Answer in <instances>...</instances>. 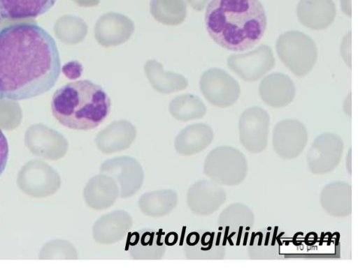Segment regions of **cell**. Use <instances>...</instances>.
<instances>
[{
  "label": "cell",
  "mask_w": 358,
  "mask_h": 270,
  "mask_svg": "<svg viewBox=\"0 0 358 270\" xmlns=\"http://www.w3.org/2000/svg\"><path fill=\"white\" fill-rule=\"evenodd\" d=\"M178 240V234L174 232L168 233L164 239V243L167 246L174 245Z\"/></svg>",
  "instance_id": "484cf974"
},
{
  "label": "cell",
  "mask_w": 358,
  "mask_h": 270,
  "mask_svg": "<svg viewBox=\"0 0 358 270\" xmlns=\"http://www.w3.org/2000/svg\"><path fill=\"white\" fill-rule=\"evenodd\" d=\"M162 229L144 228L129 233L125 245L131 257L136 260H157L163 257L166 247L162 241Z\"/></svg>",
  "instance_id": "4fadbf2b"
},
{
  "label": "cell",
  "mask_w": 358,
  "mask_h": 270,
  "mask_svg": "<svg viewBox=\"0 0 358 270\" xmlns=\"http://www.w3.org/2000/svg\"><path fill=\"white\" fill-rule=\"evenodd\" d=\"M57 0H0V15L3 18L21 20L34 18L45 14Z\"/></svg>",
  "instance_id": "d6986e66"
},
{
  "label": "cell",
  "mask_w": 358,
  "mask_h": 270,
  "mask_svg": "<svg viewBox=\"0 0 358 270\" xmlns=\"http://www.w3.org/2000/svg\"><path fill=\"white\" fill-rule=\"evenodd\" d=\"M115 180L110 175L100 174L90 179L84 189V197L88 206L95 210L110 207L119 195Z\"/></svg>",
  "instance_id": "2e32d148"
},
{
  "label": "cell",
  "mask_w": 358,
  "mask_h": 270,
  "mask_svg": "<svg viewBox=\"0 0 358 270\" xmlns=\"http://www.w3.org/2000/svg\"><path fill=\"white\" fill-rule=\"evenodd\" d=\"M101 172L113 177L120 186L122 197L135 194L143 181V171L139 163L133 158L122 156L108 160L102 163Z\"/></svg>",
  "instance_id": "30bf717a"
},
{
  "label": "cell",
  "mask_w": 358,
  "mask_h": 270,
  "mask_svg": "<svg viewBox=\"0 0 358 270\" xmlns=\"http://www.w3.org/2000/svg\"><path fill=\"white\" fill-rule=\"evenodd\" d=\"M1 15H0V22H1Z\"/></svg>",
  "instance_id": "f1b7e54d"
},
{
  "label": "cell",
  "mask_w": 358,
  "mask_h": 270,
  "mask_svg": "<svg viewBox=\"0 0 358 270\" xmlns=\"http://www.w3.org/2000/svg\"><path fill=\"white\" fill-rule=\"evenodd\" d=\"M214 233L205 232L193 246L185 245V253L189 259L212 258Z\"/></svg>",
  "instance_id": "603a6c76"
},
{
  "label": "cell",
  "mask_w": 358,
  "mask_h": 270,
  "mask_svg": "<svg viewBox=\"0 0 358 270\" xmlns=\"http://www.w3.org/2000/svg\"><path fill=\"white\" fill-rule=\"evenodd\" d=\"M82 70V65L78 61L68 62L62 68L64 74L70 79H75L80 77Z\"/></svg>",
  "instance_id": "d4e9b609"
},
{
  "label": "cell",
  "mask_w": 358,
  "mask_h": 270,
  "mask_svg": "<svg viewBox=\"0 0 358 270\" xmlns=\"http://www.w3.org/2000/svg\"><path fill=\"white\" fill-rule=\"evenodd\" d=\"M324 210L334 217H345L352 212V188L343 181H334L326 185L320 194Z\"/></svg>",
  "instance_id": "ac0fdd59"
},
{
  "label": "cell",
  "mask_w": 358,
  "mask_h": 270,
  "mask_svg": "<svg viewBox=\"0 0 358 270\" xmlns=\"http://www.w3.org/2000/svg\"><path fill=\"white\" fill-rule=\"evenodd\" d=\"M336 15L331 0H301L297 15L300 22L313 30H322L334 21Z\"/></svg>",
  "instance_id": "e0dca14e"
},
{
  "label": "cell",
  "mask_w": 358,
  "mask_h": 270,
  "mask_svg": "<svg viewBox=\"0 0 358 270\" xmlns=\"http://www.w3.org/2000/svg\"><path fill=\"white\" fill-rule=\"evenodd\" d=\"M270 117L259 107L245 110L240 117L239 139L243 146L252 153H260L267 145Z\"/></svg>",
  "instance_id": "52a82bcc"
},
{
  "label": "cell",
  "mask_w": 358,
  "mask_h": 270,
  "mask_svg": "<svg viewBox=\"0 0 358 270\" xmlns=\"http://www.w3.org/2000/svg\"><path fill=\"white\" fill-rule=\"evenodd\" d=\"M203 90L213 105L227 107L234 104L240 95V86L228 73L211 69L204 75Z\"/></svg>",
  "instance_id": "8fae6325"
},
{
  "label": "cell",
  "mask_w": 358,
  "mask_h": 270,
  "mask_svg": "<svg viewBox=\"0 0 358 270\" xmlns=\"http://www.w3.org/2000/svg\"><path fill=\"white\" fill-rule=\"evenodd\" d=\"M259 91L262 100L273 107L287 105L295 96L293 82L281 73H273L266 76L259 84Z\"/></svg>",
  "instance_id": "9a60e30c"
},
{
  "label": "cell",
  "mask_w": 358,
  "mask_h": 270,
  "mask_svg": "<svg viewBox=\"0 0 358 270\" xmlns=\"http://www.w3.org/2000/svg\"><path fill=\"white\" fill-rule=\"evenodd\" d=\"M199 234L196 232H192L188 234L186 239L187 246H193L198 241Z\"/></svg>",
  "instance_id": "4316f807"
},
{
  "label": "cell",
  "mask_w": 358,
  "mask_h": 270,
  "mask_svg": "<svg viewBox=\"0 0 358 270\" xmlns=\"http://www.w3.org/2000/svg\"><path fill=\"white\" fill-rule=\"evenodd\" d=\"M274 65L273 52L266 45H261L246 53L231 54L227 59L229 68L246 82L259 80Z\"/></svg>",
  "instance_id": "ba28073f"
},
{
  "label": "cell",
  "mask_w": 358,
  "mask_h": 270,
  "mask_svg": "<svg viewBox=\"0 0 358 270\" xmlns=\"http://www.w3.org/2000/svg\"><path fill=\"white\" fill-rule=\"evenodd\" d=\"M9 155L8 143L6 137L0 128V175L4 171Z\"/></svg>",
  "instance_id": "cb8c5ba5"
},
{
  "label": "cell",
  "mask_w": 358,
  "mask_h": 270,
  "mask_svg": "<svg viewBox=\"0 0 358 270\" xmlns=\"http://www.w3.org/2000/svg\"><path fill=\"white\" fill-rule=\"evenodd\" d=\"M192 132L185 138V142L175 144L177 152L183 156H191L202 151L212 142L213 133L203 124L192 127Z\"/></svg>",
  "instance_id": "44dd1931"
},
{
  "label": "cell",
  "mask_w": 358,
  "mask_h": 270,
  "mask_svg": "<svg viewBox=\"0 0 358 270\" xmlns=\"http://www.w3.org/2000/svg\"><path fill=\"white\" fill-rule=\"evenodd\" d=\"M226 194L220 184L211 180H200L188 190L187 204L199 216H208L225 202Z\"/></svg>",
  "instance_id": "7c38bea8"
},
{
  "label": "cell",
  "mask_w": 358,
  "mask_h": 270,
  "mask_svg": "<svg viewBox=\"0 0 358 270\" xmlns=\"http://www.w3.org/2000/svg\"><path fill=\"white\" fill-rule=\"evenodd\" d=\"M205 24L210 38L231 51L253 47L263 37L267 18L259 0H211Z\"/></svg>",
  "instance_id": "7a4b0ae2"
},
{
  "label": "cell",
  "mask_w": 358,
  "mask_h": 270,
  "mask_svg": "<svg viewBox=\"0 0 358 270\" xmlns=\"http://www.w3.org/2000/svg\"><path fill=\"white\" fill-rule=\"evenodd\" d=\"M307 141V129L297 120H282L273 130V147L281 158L293 159L298 157L303 152Z\"/></svg>",
  "instance_id": "9c48e42d"
},
{
  "label": "cell",
  "mask_w": 358,
  "mask_h": 270,
  "mask_svg": "<svg viewBox=\"0 0 358 270\" xmlns=\"http://www.w3.org/2000/svg\"><path fill=\"white\" fill-rule=\"evenodd\" d=\"M178 194L170 189L155 190L143 194L139 199L141 211L152 217L169 214L176 206Z\"/></svg>",
  "instance_id": "ffe728a7"
},
{
  "label": "cell",
  "mask_w": 358,
  "mask_h": 270,
  "mask_svg": "<svg viewBox=\"0 0 358 270\" xmlns=\"http://www.w3.org/2000/svg\"><path fill=\"white\" fill-rule=\"evenodd\" d=\"M203 170L208 177L220 185L236 186L247 176V160L237 149L221 146L208 154Z\"/></svg>",
  "instance_id": "5b68a950"
},
{
  "label": "cell",
  "mask_w": 358,
  "mask_h": 270,
  "mask_svg": "<svg viewBox=\"0 0 358 270\" xmlns=\"http://www.w3.org/2000/svg\"><path fill=\"white\" fill-rule=\"evenodd\" d=\"M279 58L296 76L308 74L317 59V50L311 38L299 31H288L276 40Z\"/></svg>",
  "instance_id": "277c9868"
},
{
  "label": "cell",
  "mask_w": 358,
  "mask_h": 270,
  "mask_svg": "<svg viewBox=\"0 0 358 270\" xmlns=\"http://www.w3.org/2000/svg\"><path fill=\"white\" fill-rule=\"evenodd\" d=\"M111 102L103 89L88 80L68 82L55 91L53 117L62 126L87 130L99 126L110 113Z\"/></svg>",
  "instance_id": "3957f363"
},
{
  "label": "cell",
  "mask_w": 358,
  "mask_h": 270,
  "mask_svg": "<svg viewBox=\"0 0 358 270\" xmlns=\"http://www.w3.org/2000/svg\"><path fill=\"white\" fill-rule=\"evenodd\" d=\"M255 216L251 209L242 204H233L222 211L218 220L222 227L227 229L247 230L253 225Z\"/></svg>",
  "instance_id": "7402d4cb"
},
{
  "label": "cell",
  "mask_w": 358,
  "mask_h": 270,
  "mask_svg": "<svg viewBox=\"0 0 358 270\" xmlns=\"http://www.w3.org/2000/svg\"><path fill=\"white\" fill-rule=\"evenodd\" d=\"M348 163H349V166H348V171L350 172V174H351V149H350V151H349V161H348Z\"/></svg>",
  "instance_id": "83f0119b"
},
{
  "label": "cell",
  "mask_w": 358,
  "mask_h": 270,
  "mask_svg": "<svg viewBox=\"0 0 358 270\" xmlns=\"http://www.w3.org/2000/svg\"><path fill=\"white\" fill-rule=\"evenodd\" d=\"M343 152L342 139L334 133H323L313 142L307 153V162L313 174H327L340 163Z\"/></svg>",
  "instance_id": "8992f818"
},
{
  "label": "cell",
  "mask_w": 358,
  "mask_h": 270,
  "mask_svg": "<svg viewBox=\"0 0 358 270\" xmlns=\"http://www.w3.org/2000/svg\"><path fill=\"white\" fill-rule=\"evenodd\" d=\"M61 69L56 42L43 27L24 22L0 30V99L41 96L55 85Z\"/></svg>",
  "instance_id": "6da1fadb"
},
{
  "label": "cell",
  "mask_w": 358,
  "mask_h": 270,
  "mask_svg": "<svg viewBox=\"0 0 358 270\" xmlns=\"http://www.w3.org/2000/svg\"><path fill=\"white\" fill-rule=\"evenodd\" d=\"M132 225V218L126 211L118 210L101 216L93 226L94 240L101 244H112L122 239Z\"/></svg>",
  "instance_id": "5bb4252c"
}]
</instances>
